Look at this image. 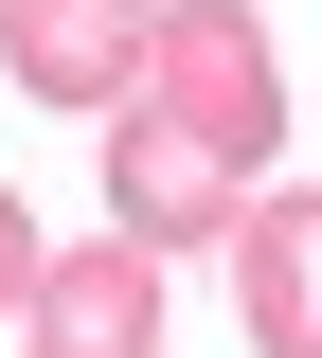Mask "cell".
I'll list each match as a JSON object with an SVG mask.
<instances>
[{"mask_svg":"<svg viewBox=\"0 0 322 358\" xmlns=\"http://www.w3.org/2000/svg\"><path fill=\"white\" fill-rule=\"evenodd\" d=\"M233 197L251 179H215L180 126H143V108H108V233H126L143 268H180V251H215L233 233Z\"/></svg>","mask_w":322,"mask_h":358,"instance_id":"277c9868","label":"cell"},{"mask_svg":"<svg viewBox=\"0 0 322 358\" xmlns=\"http://www.w3.org/2000/svg\"><path fill=\"white\" fill-rule=\"evenodd\" d=\"M18 358H161V268H143L126 233L36 251V287H18Z\"/></svg>","mask_w":322,"mask_h":358,"instance_id":"3957f363","label":"cell"},{"mask_svg":"<svg viewBox=\"0 0 322 358\" xmlns=\"http://www.w3.org/2000/svg\"><path fill=\"white\" fill-rule=\"evenodd\" d=\"M18 287H36V215L0 197V322H18Z\"/></svg>","mask_w":322,"mask_h":358,"instance_id":"8992f818","label":"cell"},{"mask_svg":"<svg viewBox=\"0 0 322 358\" xmlns=\"http://www.w3.org/2000/svg\"><path fill=\"white\" fill-rule=\"evenodd\" d=\"M143 126H180L215 179H269L286 143V54L251 0H143V90H126Z\"/></svg>","mask_w":322,"mask_h":358,"instance_id":"6da1fadb","label":"cell"},{"mask_svg":"<svg viewBox=\"0 0 322 358\" xmlns=\"http://www.w3.org/2000/svg\"><path fill=\"white\" fill-rule=\"evenodd\" d=\"M233 268V322H251V358H322V179H251L215 233Z\"/></svg>","mask_w":322,"mask_h":358,"instance_id":"7a4b0ae2","label":"cell"},{"mask_svg":"<svg viewBox=\"0 0 322 358\" xmlns=\"http://www.w3.org/2000/svg\"><path fill=\"white\" fill-rule=\"evenodd\" d=\"M0 54L36 108H126L143 90V0H0Z\"/></svg>","mask_w":322,"mask_h":358,"instance_id":"5b68a950","label":"cell"}]
</instances>
